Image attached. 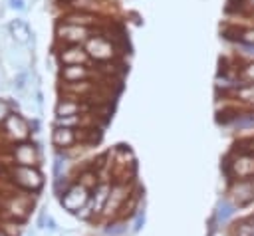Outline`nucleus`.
Wrapping results in <instances>:
<instances>
[{"label":"nucleus","instance_id":"nucleus-9","mask_svg":"<svg viewBox=\"0 0 254 236\" xmlns=\"http://www.w3.org/2000/svg\"><path fill=\"white\" fill-rule=\"evenodd\" d=\"M87 48H89L91 56H95V58H99V59H107V58H111V54H113L111 46H109V44H107L105 40H101V38L89 40Z\"/></svg>","mask_w":254,"mask_h":236},{"label":"nucleus","instance_id":"nucleus-3","mask_svg":"<svg viewBox=\"0 0 254 236\" xmlns=\"http://www.w3.org/2000/svg\"><path fill=\"white\" fill-rule=\"evenodd\" d=\"M12 157L16 161V165L20 167H36L40 163V153L38 147L32 143H20L12 149Z\"/></svg>","mask_w":254,"mask_h":236},{"label":"nucleus","instance_id":"nucleus-4","mask_svg":"<svg viewBox=\"0 0 254 236\" xmlns=\"http://www.w3.org/2000/svg\"><path fill=\"white\" fill-rule=\"evenodd\" d=\"M4 133L12 141H24L30 135V127L18 113H10L6 117V121H4Z\"/></svg>","mask_w":254,"mask_h":236},{"label":"nucleus","instance_id":"nucleus-16","mask_svg":"<svg viewBox=\"0 0 254 236\" xmlns=\"http://www.w3.org/2000/svg\"><path fill=\"white\" fill-rule=\"evenodd\" d=\"M62 38H67V40H81L85 36V30L83 28H73V26H65L62 30Z\"/></svg>","mask_w":254,"mask_h":236},{"label":"nucleus","instance_id":"nucleus-13","mask_svg":"<svg viewBox=\"0 0 254 236\" xmlns=\"http://www.w3.org/2000/svg\"><path fill=\"white\" fill-rule=\"evenodd\" d=\"M234 236H254V216H248L236 224Z\"/></svg>","mask_w":254,"mask_h":236},{"label":"nucleus","instance_id":"nucleus-25","mask_svg":"<svg viewBox=\"0 0 254 236\" xmlns=\"http://www.w3.org/2000/svg\"><path fill=\"white\" fill-rule=\"evenodd\" d=\"M46 228H48L50 232H56V230H58V224H56V220H54L52 216L46 218Z\"/></svg>","mask_w":254,"mask_h":236},{"label":"nucleus","instance_id":"nucleus-7","mask_svg":"<svg viewBox=\"0 0 254 236\" xmlns=\"http://www.w3.org/2000/svg\"><path fill=\"white\" fill-rule=\"evenodd\" d=\"M8 32H10V36L14 38L16 44L26 46V44L32 42V32H30V28H28V24L24 20H12L8 24Z\"/></svg>","mask_w":254,"mask_h":236},{"label":"nucleus","instance_id":"nucleus-15","mask_svg":"<svg viewBox=\"0 0 254 236\" xmlns=\"http://www.w3.org/2000/svg\"><path fill=\"white\" fill-rule=\"evenodd\" d=\"M56 111H58V115H60V117H69V115H73V113H77V111H79V103L64 101V103H60V105L56 107Z\"/></svg>","mask_w":254,"mask_h":236},{"label":"nucleus","instance_id":"nucleus-18","mask_svg":"<svg viewBox=\"0 0 254 236\" xmlns=\"http://www.w3.org/2000/svg\"><path fill=\"white\" fill-rule=\"evenodd\" d=\"M238 97L244 99V101H252L254 103V83H248L242 89H238Z\"/></svg>","mask_w":254,"mask_h":236},{"label":"nucleus","instance_id":"nucleus-2","mask_svg":"<svg viewBox=\"0 0 254 236\" xmlns=\"http://www.w3.org/2000/svg\"><path fill=\"white\" fill-rule=\"evenodd\" d=\"M87 200H89V190H87V186H83V184H73V186H69V188L64 192V196L60 198L62 206H64L67 212H79V210H83V206L87 204Z\"/></svg>","mask_w":254,"mask_h":236},{"label":"nucleus","instance_id":"nucleus-24","mask_svg":"<svg viewBox=\"0 0 254 236\" xmlns=\"http://www.w3.org/2000/svg\"><path fill=\"white\" fill-rule=\"evenodd\" d=\"M10 115V109H8V105L4 103V101H0V121H6V117Z\"/></svg>","mask_w":254,"mask_h":236},{"label":"nucleus","instance_id":"nucleus-26","mask_svg":"<svg viewBox=\"0 0 254 236\" xmlns=\"http://www.w3.org/2000/svg\"><path fill=\"white\" fill-rule=\"evenodd\" d=\"M67 20H69V22H75V24H79V22H91L89 16H69Z\"/></svg>","mask_w":254,"mask_h":236},{"label":"nucleus","instance_id":"nucleus-6","mask_svg":"<svg viewBox=\"0 0 254 236\" xmlns=\"http://www.w3.org/2000/svg\"><path fill=\"white\" fill-rule=\"evenodd\" d=\"M230 194H232V200H234V206H246L254 200V184L250 180H238L232 184L230 188Z\"/></svg>","mask_w":254,"mask_h":236},{"label":"nucleus","instance_id":"nucleus-11","mask_svg":"<svg viewBox=\"0 0 254 236\" xmlns=\"http://www.w3.org/2000/svg\"><path fill=\"white\" fill-rule=\"evenodd\" d=\"M52 141H54V145H58V147H69V145L75 141V135H73V131L67 129V127H58V129L54 131V135H52Z\"/></svg>","mask_w":254,"mask_h":236},{"label":"nucleus","instance_id":"nucleus-10","mask_svg":"<svg viewBox=\"0 0 254 236\" xmlns=\"http://www.w3.org/2000/svg\"><path fill=\"white\" fill-rule=\"evenodd\" d=\"M234 212H236V206H234L230 200L222 198V200H218V204H216V214H214V220H216L218 224H226Z\"/></svg>","mask_w":254,"mask_h":236},{"label":"nucleus","instance_id":"nucleus-27","mask_svg":"<svg viewBox=\"0 0 254 236\" xmlns=\"http://www.w3.org/2000/svg\"><path fill=\"white\" fill-rule=\"evenodd\" d=\"M46 218H48V214H46V210H42L38 216V228H46Z\"/></svg>","mask_w":254,"mask_h":236},{"label":"nucleus","instance_id":"nucleus-21","mask_svg":"<svg viewBox=\"0 0 254 236\" xmlns=\"http://www.w3.org/2000/svg\"><path fill=\"white\" fill-rule=\"evenodd\" d=\"M240 54L246 58H254V46L252 44H240Z\"/></svg>","mask_w":254,"mask_h":236},{"label":"nucleus","instance_id":"nucleus-30","mask_svg":"<svg viewBox=\"0 0 254 236\" xmlns=\"http://www.w3.org/2000/svg\"><path fill=\"white\" fill-rule=\"evenodd\" d=\"M0 236H6V234H4V232H2V230H0Z\"/></svg>","mask_w":254,"mask_h":236},{"label":"nucleus","instance_id":"nucleus-8","mask_svg":"<svg viewBox=\"0 0 254 236\" xmlns=\"http://www.w3.org/2000/svg\"><path fill=\"white\" fill-rule=\"evenodd\" d=\"M109 192H111L109 184H99V186H95V192H93V204H91V212H93V214H97V212H101V210L105 208L107 198H109Z\"/></svg>","mask_w":254,"mask_h":236},{"label":"nucleus","instance_id":"nucleus-14","mask_svg":"<svg viewBox=\"0 0 254 236\" xmlns=\"http://www.w3.org/2000/svg\"><path fill=\"white\" fill-rule=\"evenodd\" d=\"M85 75H87L85 67H79V65H67L62 71V77L67 79V81H73V79H79V77H85Z\"/></svg>","mask_w":254,"mask_h":236},{"label":"nucleus","instance_id":"nucleus-22","mask_svg":"<svg viewBox=\"0 0 254 236\" xmlns=\"http://www.w3.org/2000/svg\"><path fill=\"white\" fill-rule=\"evenodd\" d=\"M143 224H145V212H139V214H137V218H135V226H133V232H139V230L143 228Z\"/></svg>","mask_w":254,"mask_h":236},{"label":"nucleus","instance_id":"nucleus-29","mask_svg":"<svg viewBox=\"0 0 254 236\" xmlns=\"http://www.w3.org/2000/svg\"><path fill=\"white\" fill-rule=\"evenodd\" d=\"M10 6H12V8H16V10H24V8H26L24 0H10Z\"/></svg>","mask_w":254,"mask_h":236},{"label":"nucleus","instance_id":"nucleus-28","mask_svg":"<svg viewBox=\"0 0 254 236\" xmlns=\"http://www.w3.org/2000/svg\"><path fill=\"white\" fill-rule=\"evenodd\" d=\"M242 38H244V42H246V44H252V46H254V30L244 32V36H242Z\"/></svg>","mask_w":254,"mask_h":236},{"label":"nucleus","instance_id":"nucleus-20","mask_svg":"<svg viewBox=\"0 0 254 236\" xmlns=\"http://www.w3.org/2000/svg\"><path fill=\"white\" fill-rule=\"evenodd\" d=\"M26 75H28L26 71H20V73L14 77V83H16L18 89H24V87H26Z\"/></svg>","mask_w":254,"mask_h":236},{"label":"nucleus","instance_id":"nucleus-5","mask_svg":"<svg viewBox=\"0 0 254 236\" xmlns=\"http://www.w3.org/2000/svg\"><path fill=\"white\" fill-rule=\"evenodd\" d=\"M228 175L238 178V180H246L250 177H254V155H240L238 159H234V163H228Z\"/></svg>","mask_w":254,"mask_h":236},{"label":"nucleus","instance_id":"nucleus-19","mask_svg":"<svg viewBox=\"0 0 254 236\" xmlns=\"http://www.w3.org/2000/svg\"><path fill=\"white\" fill-rule=\"evenodd\" d=\"M123 232H127V226L125 224H109L105 228V234H109V236H119Z\"/></svg>","mask_w":254,"mask_h":236},{"label":"nucleus","instance_id":"nucleus-12","mask_svg":"<svg viewBox=\"0 0 254 236\" xmlns=\"http://www.w3.org/2000/svg\"><path fill=\"white\" fill-rule=\"evenodd\" d=\"M62 59L67 61V63H71V65H75V63H79V61L85 59V52L81 48H69V50H65L62 54Z\"/></svg>","mask_w":254,"mask_h":236},{"label":"nucleus","instance_id":"nucleus-17","mask_svg":"<svg viewBox=\"0 0 254 236\" xmlns=\"http://www.w3.org/2000/svg\"><path fill=\"white\" fill-rule=\"evenodd\" d=\"M0 230L6 234V236H20L22 234V224L20 222H4L0 226Z\"/></svg>","mask_w":254,"mask_h":236},{"label":"nucleus","instance_id":"nucleus-1","mask_svg":"<svg viewBox=\"0 0 254 236\" xmlns=\"http://www.w3.org/2000/svg\"><path fill=\"white\" fill-rule=\"evenodd\" d=\"M8 177L22 188L26 190H38L42 184H44V178H42V173L36 169V167H12L8 169Z\"/></svg>","mask_w":254,"mask_h":236},{"label":"nucleus","instance_id":"nucleus-23","mask_svg":"<svg viewBox=\"0 0 254 236\" xmlns=\"http://www.w3.org/2000/svg\"><path fill=\"white\" fill-rule=\"evenodd\" d=\"M242 77H244V79H248V81H254V63L244 67V71H242Z\"/></svg>","mask_w":254,"mask_h":236}]
</instances>
